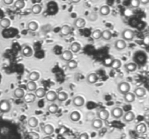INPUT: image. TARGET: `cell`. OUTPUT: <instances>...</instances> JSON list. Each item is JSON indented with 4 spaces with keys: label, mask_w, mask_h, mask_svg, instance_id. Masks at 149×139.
Here are the masks:
<instances>
[{
    "label": "cell",
    "mask_w": 149,
    "mask_h": 139,
    "mask_svg": "<svg viewBox=\"0 0 149 139\" xmlns=\"http://www.w3.org/2000/svg\"><path fill=\"white\" fill-rule=\"evenodd\" d=\"M130 90V85L129 83H127L126 81H122L121 83H119L118 85V91L121 94L124 95L125 93H128Z\"/></svg>",
    "instance_id": "cell-1"
},
{
    "label": "cell",
    "mask_w": 149,
    "mask_h": 139,
    "mask_svg": "<svg viewBox=\"0 0 149 139\" xmlns=\"http://www.w3.org/2000/svg\"><path fill=\"white\" fill-rule=\"evenodd\" d=\"M122 37L123 40L130 41L133 40L134 37H135V33H134V31L132 30L126 28V29H124L122 31Z\"/></svg>",
    "instance_id": "cell-2"
},
{
    "label": "cell",
    "mask_w": 149,
    "mask_h": 139,
    "mask_svg": "<svg viewBox=\"0 0 149 139\" xmlns=\"http://www.w3.org/2000/svg\"><path fill=\"white\" fill-rule=\"evenodd\" d=\"M11 109V104L8 100L0 101V112L2 113H8Z\"/></svg>",
    "instance_id": "cell-3"
},
{
    "label": "cell",
    "mask_w": 149,
    "mask_h": 139,
    "mask_svg": "<svg viewBox=\"0 0 149 139\" xmlns=\"http://www.w3.org/2000/svg\"><path fill=\"white\" fill-rule=\"evenodd\" d=\"M111 116L115 119H119L123 116V109L120 107H114L111 110Z\"/></svg>",
    "instance_id": "cell-4"
},
{
    "label": "cell",
    "mask_w": 149,
    "mask_h": 139,
    "mask_svg": "<svg viewBox=\"0 0 149 139\" xmlns=\"http://www.w3.org/2000/svg\"><path fill=\"white\" fill-rule=\"evenodd\" d=\"M114 47L116 50L122 51L124 50L126 47V43L123 39H118L116 40L114 44Z\"/></svg>",
    "instance_id": "cell-5"
},
{
    "label": "cell",
    "mask_w": 149,
    "mask_h": 139,
    "mask_svg": "<svg viewBox=\"0 0 149 139\" xmlns=\"http://www.w3.org/2000/svg\"><path fill=\"white\" fill-rule=\"evenodd\" d=\"M109 112L108 110L103 109H100L98 112V117L100 120H103V121H106L109 118Z\"/></svg>",
    "instance_id": "cell-6"
},
{
    "label": "cell",
    "mask_w": 149,
    "mask_h": 139,
    "mask_svg": "<svg viewBox=\"0 0 149 139\" xmlns=\"http://www.w3.org/2000/svg\"><path fill=\"white\" fill-rule=\"evenodd\" d=\"M73 104L77 107H81L84 104V99L81 96L75 97L73 99Z\"/></svg>",
    "instance_id": "cell-7"
},
{
    "label": "cell",
    "mask_w": 149,
    "mask_h": 139,
    "mask_svg": "<svg viewBox=\"0 0 149 139\" xmlns=\"http://www.w3.org/2000/svg\"><path fill=\"white\" fill-rule=\"evenodd\" d=\"M123 117V120L125 123H131L132 122L135 118V115L134 114L133 112L132 111H129V112H126Z\"/></svg>",
    "instance_id": "cell-8"
},
{
    "label": "cell",
    "mask_w": 149,
    "mask_h": 139,
    "mask_svg": "<svg viewBox=\"0 0 149 139\" xmlns=\"http://www.w3.org/2000/svg\"><path fill=\"white\" fill-rule=\"evenodd\" d=\"M61 59L63 61L68 62L73 59V53L70 50H65L63 52H62Z\"/></svg>",
    "instance_id": "cell-9"
},
{
    "label": "cell",
    "mask_w": 149,
    "mask_h": 139,
    "mask_svg": "<svg viewBox=\"0 0 149 139\" xmlns=\"http://www.w3.org/2000/svg\"><path fill=\"white\" fill-rule=\"evenodd\" d=\"M98 81V75L95 73H91L87 75V81L89 84H95V83H97V81Z\"/></svg>",
    "instance_id": "cell-10"
},
{
    "label": "cell",
    "mask_w": 149,
    "mask_h": 139,
    "mask_svg": "<svg viewBox=\"0 0 149 139\" xmlns=\"http://www.w3.org/2000/svg\"><path fill=\"white\" fill-rule=\"evenodd\" d=\"M47 101L50 102H54L55 101L57 100V93L55 92L54 91H50L47 93H46L45 95Z\"/></svg>",
    "instance_id": "cell-11"
},
{
    "label": "cell",
    "mask_w": 149,
    "mask_h": 139,
    "mask_svg": "<svg viewBox=\"0 0 149 139\" xmlns=\"http://www.w3.org/2000/svg\"><path fill=\"white\" fill-rule=\"evenodd\" d=\"M134 94L135 97H138V98H141V97L145 96L146 90L143 87H138L134 90Z\"/></svg>",
    "instance_id": "cell-12"
},
{
    "label": "cell",
    "mask_w": 149,
    "mask_h": 139,
    "mask_svg": "<svg viewBox=\"0 0 149 139\" xmlns=\"http://www.w3.org/2000/svg\"><path fill=\"white\" fill-rule=\"evenodd\" d=\"M36 97L34 93H27V94H25L24 97H23L24 102H26L27 104L34 102L35 100H36Z\"/></svg>",
    "instance_id": "cell-13"
},
{
    "label": "cell",
    "mask_w": 149,
    "mask_h": 139,
    "mask_svg": "<svg viewBox=\"0 0 149 139\" xmlns=\"http://www.w3.org/2000/svg\"><path fill=\"white\" fill-rule=\"evenodd\" d=\"M73 25L77 28H82L86 25V22L85 20L83 19L82 18H78L74 20L73 22Z\"/></svg>",
    "instance_id": "cell-14"
},
{
    "label": "cell",
    "mask_w": 149,
    "mask_h": 139,
    "mask_svg": "<svg viewBox=\"0 0 149 139\" xmlns=\"http://www.w3.org/2000/svg\"><path fill=\"white\" fill-rule=\"evenodd\" d=\"M135 97H136L135 96L134 93H131L129 91L124 95V100L126 103H132L135 100Z\"/></svg>",
    "instance_id": "cell-15"
},
{
    "label": "cell",
    "mask_w": 149,
    "mask_h": 139,
    "mask_svg": "<svg viewBox=\"0 0 149 139\" xmlns=\"http://www.w3.org/2000/svg\"><path fill=\"white\" fill-rule=\"evenodd\" d=\"M21 53L26 57H30L33 55V50L29 46H26L23 48Z\"/></svg>",
    "instance_id": "cell-16"
},
{
    "label": "cell",
    "mask_w": 149,
    "mask_h": 139,
    "mask_svg": "<svg viewBox=\"0 0 149 139\" xmlns=\"http://www.w3.org/2000/svg\"><path fill=\"white\" fill-rule=\"evenodd\" d=\"M135 131L138 133H140V134L145 133V132L147 131V126H146V125L145 123H139L135 127Z\"/></svg>",
    "instance_id": "cell-17"
},
{
    "label": "cell",
    "mask_w": 149,
    "mask_h": 139,
    "mask_svg": "<svg viewBox=\"0 0 149 139\" xmlns=\"http://www.w3.org/2000/svg\"><path fill=\"white\" fill-rule=\"evenodd\" d=\"M99 13L100 14V15L102 16L108 15L111 13V8L109 7L108 5H103L100 8Z\"/></svg>",
    "instance_id": "cell-18"
},
{
    "label": "cell",
    "mask_w": 149,
    "mask_h": 139,
    "mask_svg": "<svg viewBox=\"0 0 149 139\" xmlns=\"http://www.w3.org/2000/svg\"><path fill=\"white\" fill-rule=\"evenodd\" d=\"M60 33L62 36H68L71 33V28L70 27L69 25H63L61 28V30H60Z\"/></svg>",
    "instance_id": "cell-19"
},
{
    "label": "cell",
    "mask_w": 149,
    "mask_h": 139,
    "mask_svg": "<svg viewBox=\"0 0 149 139\" xmlns=\"http://www.w3.org/2000/svg\"><path fill=\"white\" fill-rule=\"evenodd\" d=\"M103 126V120H100V119H95L92 122V127L95 130H99L100 128H102Z\"/></svg>",
    "instance_id": "cell-20"
},
{
    "label": "cell",
    "mask_w": 149,
    "mask_h": 139,
    "mask_svg": "<svg viewBox=\"0 0 149 139\" xmlns=\"http://www.w3.org/2000/svg\"><path fill=\"white\" fill-rule=\"evenodd\" d=\"M43 131H44V133L46 134L47 135H51L54 132L53 126L50 124L45 125L43 127Z\"/></svg>",
    "instance_id": "cell-21"
},
{
    "label": "cell",
    "mask_w": 149,
    "mask_h": 139,
    "mask_svg": "<svg viewBox=\"0 0 149 139\" xmlns=\"http://www.w3.org/2000/svg\"><path fill=\"white\" fill-rule=\"evenodd\" d=\"M71 51L72 53H77L79 52V51L81 50V44L79 43L78 42H73L71 44Z\"/></svg>",
    "instance_id": "cell-22"
},
{
    "label": "cell",
    "mask_w": 149,
    "mask_h": 139,
    "mask_svg": "<svg viewBox=\"0 0 149 139\" xmlns=\"http://www.w3.org/2000/svg\"><path fill=\"white\" fill-rule=\"evenodd\" d=\"M13 95L16 98H18V99H22L24 95H25V92L23 91V89H22L21 88H17L14 90L13 91Z\"/></svg>",
    "instance_id": "cell-23"
},
{
    "label": "cell",
    "mask_w": 149,
    "mask_h": 139,
    "mask_svg": "<svg viewBox=\"0 0 149 139\" xmlns=\"http://www.w3.org/2000/svg\"><path fill=\"white\" fill-rule=\"evenodd\" d=\"M46 90L44 88H39L35 90V96L37 98H43L46 95Z\"/></svg>",
    "instance_id": "cell-24"
},
{
    "label": "cell",
    "mask_w": 149,
    "mask_h": 139,
    "mask_svg": "<svg viewBox=\"0 0 149 139\" xmlns=\"http://www.w3.org/2000/svg\"><path fill=\"white\" fill-rule=\"evenodd\" d=\"M101 38H103V40L105 41H109L112 38V33L109 30H104L102 32Z\"/></svg>",
    "instance_id": "cell-25"
},
{
    "label": "cell",
    "mask_w": 149,
    "mask_h": 139,
    "mask_svg": "<svg viewBox=\"0 0 149 139\" xmlns=\"http://www.w3.org/2000/svg\"><path fill=\"white\" fill-rule=\"evenodd\" d=\"M124 68L128 72H134L137 69V65L135 62H128L124 65Z\"/></svg>",
    "instance_id": "cell-26"
},
{
    "label": "cell",
    "mask_w": 149,
    "mask_h": 139,
    "mask_svg": "<svg viewBox=\"0 0 149 139\" xmlns=\"http://www.w3.org/2000/svg\"><path fill=\"white\" fill-rule=\"evenodd\" d=\"M70 119L73 122H78L81 119V114L79 112H77V111L71 112V115H70Z\"/></svg>",
    "instance_id": "cell-27"
},
{
    "label": "cell",
    "mask_w": 149,
    "mask_h": 139,
    "mask_svg": "<svg viewBox=\"0 0 149 139\" xmlns=\"http://www.w3.org/2000/svg\"><path fill=\"white\" fill-rule=\"evenodd\" d=\"M121 66H122V62L118 59H114L111 62V67L112 69L117 70L120 68Z\"/></svg>",
    "instance_id": "cell-28"
},
{
    "label": "cell",
    "mask_w": 149,
    "mask_h": 139,
    "mask_svg": "<svg viewBox=\"0 0 149 139\" xmlns=\"http://www.w3.org/2000/svg\"><path fill=\"white\" fill-rule=\"evenodd\" d=\"M39 77H40V74L36 71H32L28 75V79L31 81H37L39 79Z\"/></svg>",
    "instance_id": "cell-29"
},
{
    "label": "cell",
    "mask_w": 149,
    "mask_h": 139,
    "mask_svg": "<svg viewBox=\"0 0 149 139\" xmlns=\"http://www.w3.org/2000/svg\"><path fill=\"white\" fill-rule=\"evenodd\" d=\"M68 99V94L64 91H60L57 93V99L59 101H65Z\"/></svg>",
    "instance_id": "cell-30"
},
{
    "label": "cell",
    "mask_w": 149,
    "mask_h": 139,
    "mask_svg": "<svg viewBox=\"0 0 149 139\" xmlns=\"http://www.w3.org/2000/svg\"><path fill=\"white\" fill-rule=\"evenodd\" d=\"M28 124L29 125V127L31 128H34L38 125V120L35 117H31L29 118V120L28 121Z\"/></svg>",
    "instance_id": "cell-31"
},
{
    "label": "cell",
    "mask_w": 149,
    "mask_h": 139,
    "mask_svg": "<svg viewBox=\"0 0 149 139\" xmlns=\"http://www.w3.org/2000/svg\"><path fill=\"white\" fill-rule=\"evenodd\" d=\"M11 25V21L8 18H2L0 20V26L3 28H7L10 27Z\"/></svg>",
    "instance_id": "cell-32"
},
{
    "label": "cell",
    "mask_w": 149,
    "mask_h": 139,
    "mask_svg": "<svg viewBox=\"0 0 149 139\" xmlns=\"http://www.w3.org/2000/svg\"><path fill=\"white\" fill-rule=\"evenodd\" d=\"M26 88L29 91H35V90L37 89V85L35 83V81H29L27 83Z\"/></svg>",
    "instance_id": "cell-33"
},
{
    "label": "cell",
    "mask_w": 149,
    "mask_h": 139,
    "mask_svg": "<svg viewBox=\"0 0 149 139\" xmlns=\"http://www.w3.org/2000/svg\"><path fill=\"white\" fill-rule=\"evenodd\" d=\"M38 24L35 21H31L30 23H28V29L30 31H32V32H34L37 29H38Z\"/></svg>",
    "instance_id": "cell-34"
},
{
    "label": "cell",
    "mask_w": 149,
    "mask_h": 139,
    "mask_svg": "<svg viewBox=\"0 0 149 139\" xmlns=\"http://www.w3.org/2000/svg\"><path fill=\"white\" fill-rule=\"evenodd\" d=\"M42 6L40 4H34L32 7H31V12L34 15H39L42 12Z\"/></svg>",
    "instance_id": "cell-35"
},
{
    "label": "cell",
    "mask_w": 149,
    "mask_h": 139,
    "mask_svg": "<svg viewBox=\"0 0 149 139\" xmlns=\"http://www.w3.org/2000/svg\"><path fill=\"white\" fill-rule=\"evenodd\" d=\"M47 110L50 114H55L58 111V106L56 104H50L47 107Z\"/></svg>",
    "instance_id": "cell-36"
},
{
    "label": "cell",
    "mask_w": 149,
    "mask_h": 139,
    "mask_svg": "<svg viewBox=\"0 0 149 139\" xmlns=\"http://www.w3.org/2000/svg\"><path fill=\"white\" fill-rule=\"evenodd\" d=\"M14 7L17 10H21L25 7V2L23 0H16L14 3Z\"/></svg>",
    "instance_id": "cell-37"
},
{
    "label": "cell",
    "mask_w": 149,
    "mask_h": 139,
    "mask_svg": "<svg viewBox=\"0 0 149 139\" xmlns=\"http://www.w3.org/2000/svg\"><path fill=\"white\" fill-rule=\"evenodd\" d=\"M77 65H78V64H77V61H75L73 59H71L67 62V67L70 70L76 69L77 67Z\"/></svg>",
    "instance_id": "cell-38"
},
{
    "label": "cell",
    "mask_w": 149,
    "mask_h": 139,
    "mask_svg": "<svg viewBox=\"0 0 149 139\" xmlns=\"http://www.w3.org/2000/svg\"><path fill=\"white\" fill-rule=\"evenodd\" d=\"M101 34H102V31L99 29H96L92 32V36L95 40H98L101 38Z\"/></svg>",
    "instance_id": "cell-39"
},
{
    "label": "cell",
    "mask_w": 149,
    "mask_h": 139,
    "mask_svg": "<svg viewBox=\"0 0 149 139\" xmlns=\"http://www.w3.org/2000/svg\"><path fill=\"white\" fill-rule=\"evenodd\" d=\"M140 0H130V7L132 8H138L140 7Z\"/></svg>",
    "instance_id": "cell-40"
},
{
    "label": "cell",
    "mask_w": 149,
    "mask_h": 139,
    "mask_svg": "<svg viewBox=\"0 0 149 139\" xmlns=\"http://www.w3.org/2000/svg\"><path fill=\"white\" fill-rule=\"evenodd\" d=\"M29 138L31 139H39V135L36 132L31 131L28 133Z\"/></svg>",
    "instance_id": "cell-41"
},
{
    "label": "cell",
    "mask_w": 149,
    "mask_h": 139,
    "mask_svg": "<svg viewBox=\"0 0 149 139\" xmlns=\"http://www.w3.org/2000/svg\"><path fill=\"white\" fill-rule=\"evenodd\" d=\"M88 19L90 20V21H95L96 20L98 19V15L95 12H92L90 14V16L88 18Z\"/></svg>",
    "instance_id": "cell-42"
},
{
    "label": "cell",
    "mask_w": 149,
    "mask_h": 139,
    "mask_svg": "<svg viewBox=\"0 0 149 139\" xmlns=\"http://www.w3.org/2000/svg\"><path fill=\"white\" fill-rule=\"evenodd\" d=\"M79 139H89V135L87 133H83L79 135Z\"/></svg>",
    "instance_id": "cell-43"
},
{
    "label": "cell",
    "mask_w": 149,
    "mask_h": 139,
    "mask_svg": "<svg viewBox=\"0 0 149 139\" xmlns=\"http://www.w3.org/2000/svg\"><path fill=\"white\" fill-rule=\"evenodd\" d=\"M143 44H145V46H148L149 45V36H146L145 38L143 39Z\"/></svg>",
    "instance_id": "cell-44"
},
{
    "label": "cell",
    "mask_w": 149,
    "mask_h": 139,
    "mask_svg": "<svg viewBox=\"0 0 149 139\" xmlns=\"http://www.w3.org/2000/svg\"><path fill=\"white\" fill-rule=\"evenodd\" d=\"M3 2H4V3L5 4H7V5H10L13 3V2H14V0H3Z\"/></svg>",
    "instance_id": "cell-45"
},
{
    "label": "cell",
    "mask_w": 149,
    "mask_h": 139,
    "mask_svg": "<svg viewBox=\"0 0 149 139\" xmlns=\"http://www.w3.org/2000/svg\"><path fill=\"white\" fill-rule=\"evenodd\" d=\"M140 2L143 4H147L149 2V0H140Z\"/></svg>",
    "instance_id": "cell-46"
},
{
    "label": "cell",
    "mask_w": 149,
    "mask_h": 139,
    "mask_svg": "<svg viewBox=\"0 0 149 139\" xmlns=\"http://www.w3.org/2000/svg\"><path fill=\"white\" fill-rule=\"evenodd\" d=\"M71 2H72L73 3H78V2H79L81 0H71Z\"/></svg>",
    "instance_id": "cell-47"
},
{
    "label": "cell",
    "mask_w": 149,
    "mask_h": 139,
    "mask_svg": "<svg viewBox=\"0 0 149 139\" xmlns=\"http://www.w3.org/2000/svg\"><path fill=\"white\" fill-rule=\"evenodd\" d=\"M42 139H53V138L50 137V135H47V136H45V137H44Z\"/></svg>",
    "instance_id": "cell-48"
},
{
    "label": "cell",
    "mask_w": 149,
    "mask_h": 139,
    "mask_svg": "<svg viewBox=\"0 0 149 139\" xmlns=\"http://www.w3.org/2000/svg\"><path fill=\"white\" fill-rule=\"evenodd\" d=\"M136 139H145L144 137H142V136H140V137H138Z\"/></svg>",
    "instance_id": "cell-49"
}]
</instances>
